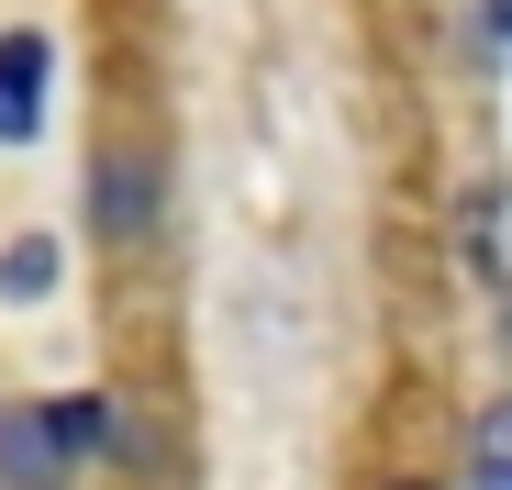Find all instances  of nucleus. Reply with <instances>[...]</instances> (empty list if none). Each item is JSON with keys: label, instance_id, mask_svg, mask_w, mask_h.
Instances as JSON below:
<instances>
[{"label": "nucleus", "instance_id": "f257e3e1", "mask_svg": "<svg viewBox=\"0 0 512 490\" xmlns=\"http://www.w3.org/2000/svg\"><path fill=\"white\" fill-rule=\"evenodd\" d=\"M45 67H56V45L45 34H0V145H34L45 134Z\"/></svg>", "mask_w": 512, "mask_h": 490}, {"label": "nucleus", "instance_id": "f03ea898", "mask_svg": "<svg viewBox=\"0 0 512 490\" xmlns=\"http://www.w3.org/2000/svg\"><path fill=\"white\" fill-rule=\"evenodd\" d=\"M90 212L112 245H134L156 223V156H90Z\"/></svg>", "mask_w": 512, "mask_h": 490}, {"label": "nucleus", "instance_id": "7ed1b4c3", "mask_svg": "<svg viewBox=\"0 0 512 490\" xmlns=\"http://www.w3.org/2000/svg\"><path fill=\"white\" fill-rule=\"evenodd\" d=\"M67 446H56V424L45 413H0V479H12V490H67Z\"/></svg>", "mask_w": 512, "mask_h": 490}, {"label": "nucleus", "instance_id": "20e7f679", "mask_svg": "<svg viewBox=\"0 0 512 490\" xmlns=\"http://www.w3.org/2000/svg\"><path fill=\"white\" fill-rule=\"evenodd\" d=\"M56 290V245L45 234H12L0 245V301H45Z\"/></svg>", "mask_w": 512, "mask_h": 490}, {"label": "nucleus", "instance_id": "39448f33", "mask_svg": "<svg viewBox=\"0 0 512 490\" xmlns=\"http://www.w3.org/2000/svg\"><path fill=\"white\" fill-rule=\"evenodd\" d=\"M479 490H512V401H490V413H479Z\"/></svg>", "mask_w": 512, "mask_h": 490}, {"label": "nucleus", "instance_id": "423d86ee", "mask_svg": "<svg viewBox=\"0 0 512 490\" xmlns=\"http://www.w3.org/2000/svg\"><path fill=\"white\" fill-rule=\"evenodd\" d=\"M45 424H56V446H67V457H90V446H112V401H56Z\"/></svg>", "mask_w": 512, "mask_h": 490}, {"label": "nucleus", "instance_id": "0eeeda50", "mask_svg": "<svg viewBox=\"0 0 512 490\" xmlns=\"http://www.w3.org/2000/svg\"><path fill=\"white\" fill-rule=\"evenodd\" d=\"M490 23H501V34H512V0H490Z\"/></svg>", "mask_w": 512, "mask_h": 490}, {"label": "nucleus", "instance_id": "6e6552de", "mask_svg": "<svg viewBox=\"0 0 512 490\" xmlns=\"http://www.w3.org/2000/svg\"><path fill=\"white\" fill-rule=\"evenodd\" d=\"M390 490H435V479H390Z\"/></svg>", "mask_w": 512, "mask_h": 490}]
</instances>
